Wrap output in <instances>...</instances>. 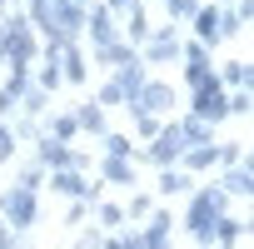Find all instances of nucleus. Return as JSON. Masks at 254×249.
<instances>
[{
    "instance_id": "f257e3e1",
    "label": "nucleus",
    "mask_w": 254,
    "mask_h": 249,
    "mask_svg": "<svg viewBox=\"0 0 254 249\" xmlns=\"http://www.w3.org/2000/svg\"><path fill=\"white\" fill-rule=\"evenodd\" d=\"M10 150H15V135L5 130V124H0V155H10Z\"/></svg>"
}]
</instances>
